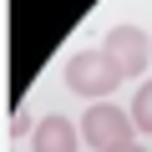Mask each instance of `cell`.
Wrapping results in <instances>:
<instances>
[{"label":"cell","instance_id":"6da1fadb","mask_svg":"<svg viewBox=\"0 0 152 152\" xmlns=\"http://www.w3.org/2000/svg\"><path fill=\"white\" fill-rule=\"evenodd\" d=\"M66 86L96 107V102H107V96L122 86V66H117L107 51H76V56L66 61Z\"/></svg>","mask_w":152,"mask_h":152},{"label":"cell","instance_id":"7a4b0ae2","mask_svg":"<svg viewBox=\"0 0 152 152\" xmlns=\"http://www.w3.org/2000/svg\"><path fill=\"white\" fill-rule=\"evenodd\" d=\"M132 112H122V107H112V102H96V107H86V117H81V137L96 147V152H117V147H127L132 142Z\"/></svg>","mask_w":152,"mask_h":152},{"label":"cell","instance_id":"3957f363","mask_svg":"<svg viewBox=\"0 0 152 152\" xmlns=\"http://www.w3.org/2000/svg\"><path fill=\"white\" fill-rule=\"evenodd\" d=\"M102 51L122 66V76H142L147 61H152V41H147L137 26H112L107 41H102Z\"/></svg>","mask_w":152,"mask_h":152},{"label":"cell","instance_id":"277c9868","mask_svg":"<svg viewBox=\"0 0 152 152\" xmlns=\"http://www.w3.org/2000/svg\"><path fill=\"white\" fill-rule=\"evenodd\" d=\"M31 147H36V152H76V147H81V127L51 112V117H41V122H36Z\"/></svg>","mask_w":152,"mask_h":152},{"label":"cell","instance_id":"5b68a950","mask_svg":"<svg viewBox=\"0 0 152 152\" xmlns=\"http://www.w3.org/2000/svg\"><path fill=\"white\" fill-rule=\"evenodd\" d=\"M132 122H137V132H152V81L137 86V96H132Z\"/></svg>","mask_w":152,"mask_h":152},{"label":"cell","instance_id":"8992f818","mask_svg":"<svg viewBox=\"0 0 152 152\" xmlns=\"http://www.w3.org/2000/svg\"><path fill=\"white\" fill-rule=\"evenodd\" d=\"M117 152H147V147H137V142H127V147H117Z\"/></svg>","mask_w":152,"mask_h":152}]
</instances>
